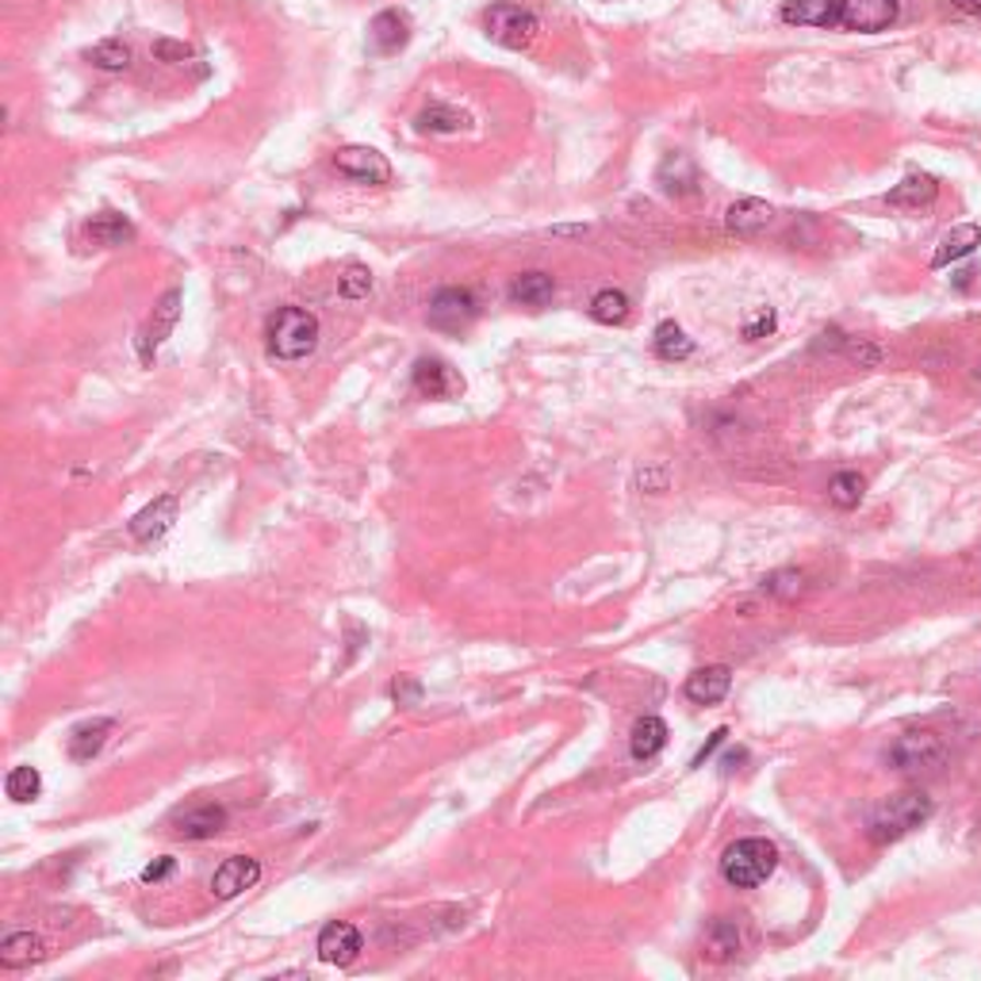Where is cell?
Instances as JSON below:
<instances>
[{"instance_id": "obj_1", "label": "cell", "mask_w": 981, "mask_h": 981, "mask_svg": "<svg viewBox=\"0 0 981 981\" xmlns=\"http://www.w3.org/2000/svg\"><path fill=\"white\" fill-rule=\"evenodd\" d=\"M932 816V798L924 790H898L890 798H882L870 809L867 836L875 844H893V839L909 836L913 828H921Z\"/></svg>"}, {"instance_id": "obj_2", "label": "cell", "mask_w": 981, "mask_h": 981, "mask_svg": "<svg viewBox=\"0 0 981 981\" xmlns=\"http://www.w3.org/2000/svg\"><path fill=\"white\" fill-rule=\"evenodd\" d=\"M318 318L303 307H280L269 318V353L277 361H303L318 349Z\"/></svg>"}, {"instance_id": "obj_3", "label": "cell", "mask_w": 981, "mask_h": 981, "mask_svg": "<svg viewBox=\"0 0 981 981\" xmlns=\"http://www.w3.org/2000/svg\"><path fill=\"white\" fill-rule=\"evenodd\" d=\"M775 867H778V847L763 836L736 839V844L721 855V875H725V882L736 886V890H755V886H763L770 875H775Z\"/></svg>"}, {"instance_id": "obj_4", "label": "cell", "mask_w": 981, "mask_h": 981, "mask_svg": "<svg viewBox=\"0 0 981 981\" xmlns=\"http://www.w3.org/2000/svg\"><path fill=\"white\" fill-rule=\"evenodd\" d=\"M886 763H890L893 770H901V775H913V778L936 775V770L947 763V744L936 733H928V729H921V733H905L890 744Z\"/></svg>"}, {"instance_id": "obj_5", "label": "cell", "mask_w": 981, "mask_h": 981, "mask_svg": "<svg viewBox=\"0 0 981 981\" xmlns=\"http://www.w3.org/2000/svg\"><path fill=\"white\" fill-rule=\"evenodd\" d=\"M537 31H541V23H537V15L529 12V8L510 4V0H503V4H490L487 8V35H490V43L506 46V50H526V46L537 38Z\"/></svg>"}, {"instance_id": "obj_6", "label": "cell", "mask_w": 981, "mask_h": 981, "mask_svg": "<svg viewBox=\"0 0 981 981\" xmlns=\"http://www.w3.org/2000/svg\"><path fill=\"white\" fill-rule=\"evenodd\" d=\"M480 315V303L469 287H438L430 300V326L438 330H464Z\"/></svg>"}, {"instance_id": "obj_7", "label": "cell", "mask_w": 981, "mask_h": 981, "mask_svg": "<svg viewBox=\"0 0 981 981\" xmlns=\"http://www.w3.org/2000/svg\"><path fill=\"white\" fill-rule=\"evenodd\" d=\"M181 303H184V292L181 287H169L166 295H161L158 303H154V315L150 323H146L143 338H138V357H143V364H154V353L161 349V341L173 334L177 318H181Z\"/></svg>"}, {"instance_id": "obj_8", "label": "cell", "mask_w": 981, "mask_h": 981, "mask_svg": "<svg viewBox=\"0 0 981 981\" xmlns=\"http://www.w3.org/2000/svg\"><path fill=\"white\" fill-rule=\"evenodd\" d=\"M334 166H338L341 177H349V181H357V184L392 181V166H387L384 154L372 150V146H341V150L334 154Z\"/></svg>"}, {"instance_id": "obj_9", "label": "cell", "mask_w": 981, "mask_h": 981, "mask_svg": "<svg viewBox=\"0 0 981 981\" xmlns=\"http://www.w3.org/2000/svg\"><path fill=\"white\" fill-rule=\"evenodd\" d=\"M898 20V0H839V27L847 31H886Z\"/></svg>"}, {"instance_id": "obj_10", "label": "cell", "mask_w": 981, "mask_h": 981, "mask_svg": "<svg viewBox=\"0 0 981 981\" xmlns=\"http://www.w3.org/2000/svg\"><path fill=\"white\" fill-rule=\"evenodd\" d=\"M410 384H415V392L422 399H449V395L464 392V380L446 361H438V357H418L415 372H410Z\"/></svg>"}, {"instance_id": "obj_11", "label": "cell", "mask_w": 981, "mask_h": 981, "mask_svg": "<svg viewBox=\"0 0 981 981\" xmlns=\"http://www.w3.org/2000/svg\"><path fill=\"white\" fill-rule=\"evenodd\" d=\"M177 510H181V503H177V495H161L154 498L150 506H143V510L131 518V537H135L138 544H154L161 541V537L173 529L177 521Z\"/></svg>"}, {"instance_id": "obj_12", "label": "cell", "mask_w": 981, "mask_h": 981, "mask_svg": "<svg viewBox=\"0 0 981 981\" xmlns=\"http://www.w3.org/2000/svg\"><path fill=\"white\" fill-rule=\"evenodd\" d=\"M656 184L667 192V196H695L698 189H702V173H698L695 158L690 154H667L664 161H659L656 169Z\"/></svg>"}, {"instance_id": "obj_13", "label": "cell", "mask_w": 981, "mask_h": 981, "mask_svg": "<svg viewBox=\"0 0 981 981\" xmlns=\"http://www.w3.org/2000/svg\"><path fill=\"white\" fill-rule=\"evenodd\" d=\"M223 828H227V809L215 805V801L192 805L173 816V832L181 839H212V836H219Z\"/></svg>"}, {"instance_id": "obj_14", "label": "cell", "mask_w": 981, "mask_h": 981, "mask_svg": "<svg viewBox=\"0 0 981 981\" xmlns=\"http://www.w3.org/2000/svg\"><path fill=\"white\" fill-rule=\"evenodd\" d=\"M357 955H361V932L346 921L326 924L323 936H318V959L330 962V967H349V962H357Z\"/></svg>"}, {"instance_id": "obj_15", "label": "cell", "mask_w": 981, "mask_h": 981, "mask_svg": "<svg viewBox=\"0 0 981 981\" xmlns=\"http://www.w3.org/2000/svg\"><path fill=\"white\" fill-rule=\"evenodd\" d=\"M257 878H261V862L249 859V855H230V859L215 870L212 893L219 901H230V898H238L243 890H249V886H257Z\"/></svg>"}, {"instance_id": "obj_16", "label": "cell", "mask_w": 981, "mask_h": 981, "mask_svg": "<svg viewBox=\"0 0 981 981\" xmlns=\"http://www.w3.org/2000/svg\"><path fill=\"white\" fill-rule=\"evenodd\" d=\"M410 43V20L395 8H384V12L372 15L369 23V46L372 54H395Z\"/></svg>"}, {"instance_id": "obj_17", "label": "cell", "mask_w": 981, "mask_h": 981, "mask_svg": "<svg viewBox=\"0 0 981 981\" xmlns=\"http://www.w3.org/2000/svg\"><path fill=\"white\" fill-rule=\"evenodd\" d=\"M687 698L695 706H718L729 698V690H733V672H729L725 664H710V667H698L695 675L687 679Z\"/></svg>"}, {"instance_id": "obj_18", "label": "cell", "mask_w": 981, "mask_h": 981, "mask_svg": "<svg viewBox=\"0 0 981 981\" xmlns=\"http://www.w3.org/2000/svg\"><path fill=\"white\" fill-rule=\"evenodd\" d=\"M112 729H115L112 718H89V721H81V725H74V729H69V740H66L69 759L92 763L100 752H104V744H108V736H112Z\"/></svg>"}, {"instance_id": "obj_19", "label": "cell", "mask_w": 981, "mask_h": 981, "mask_svg": "<svg viewBox=\"0 0 981 981\" xmlns=\"http://www.w3.org/2000/svg\"><path fill=\"white\" fill-rule=\"evenodd\" d=\"M770 219H775V207H770L767 200H755V196L736 200V204L725 212V227L740 238L763 235V230L770 227Z\"/></svg>"}, {"instance_id": "obj_20", "label": "cell", "mask_w": 981, "mask_h": 981, "mask_svg": "<svg viewBox=\"0 0 981 981\" xmlns=\"http://www.w3.org/2000/svg\"><path fill=\"white\" fill-rule=\"evenodd\" d=\"M782 20L798 27H839V0H786Z\"/></svg>"}, {"instance_id": "obj_21", "label": "cell", "mask_w": 981, "mask_h": 981, "mask_svg": "<svg viewBox=\"0 0 981 981\" xmlns=\"http://www.w3.org/2000/svg\"><path fill=\"white\" fill-rule=\"evenodd\" d=\"M84 238H89V246L115 249V246H127L131 238H135V227H131L120 212H100L84 223Z\"/></svg>"}, {"instance_id": "obj_22", "label": "cell", "mask_w": 981, "mask_h": 981, "mask_svg": "<svg viewBox=\"0 0 981 981\" xmlns=\"http://www.w3.org/2000/svg\"><path fill=\"white\" fill-rule=\"evenodd\" d=\"M46 959V944L35 936V932H12V936H4V944H0V967L8 970H23L31 967V962H43Z\"/></svg>"}, {"instance_id": "obj_23", "label": "cell", "mask_w": 981, "mask_h": 981, "mask_svg": "<svg viewBox=\"0 0 981 981\" xmlns=\"http://www.w3.org/2000/svg\"><path fill=\"white\" fill-rule=\"evenodd\" d=\"M936 196H939V184H936V177H928V173H913L890 189V204L909 207V212H921V207L936 204Z\"/></svg>"}, {"instance_id": "obj_24", "label": "cell", "mask_w": 981, "mask_h": 981, "mask_svg": "<svg viewBox=\"0 0 981 981\" xmlns=\"http://www.w3.org/2000/svg\"><path fill=\"white\" fill-rule=\"evenodd\" d=\"M978 246H981V227H978V223H962V227H955L951 235L939 243L936 253H932V269H947L951 261H962V257H970Z\"/></svg>"}, {"instance_id": "obj_25", "label": "cell", "mask_w": 981, "mask_h": 981, "mask_svg": "<svg viewBox=\"0 0 981 981\" xmlns=\"http://www.w3.org/2000/svg\"><path fill=\"white\" fill-rule=\"evenodd\" d=\"M667 744V725L664 718H656V713H649V718H641L633 725V736H629V752H633V759H652V755H659Z\"/></svg>"}, {"instance_id": "obj_26", "label": "cell", "mask_w": 981, "mask_h": 981, "mask_svg": "<svg viewBox=\"0 0 981 981\" xmlns=\"http://www.w3.org/2000/svg\"><path fill=\"white\" fill-rule=\"evenodd\" d=\"M702 947H706V955H710L713 962L733 959V955L740 951V924L725 921V916L710 921V928H706V936H702Z\"/></svg>"}, {"instance_id": "obj_27", "label": "cell", "mask_w": 981, "mask_h": 981, "mask_svg": "<svg viewBox=\"0 0 981 981\" xmlns=\"http://www.w3.org/2000/svg\"><path fill=\"white\" fill-rule=\"evenodd\" d=\"M552 292H556V284H552L549 272H521L510 284V300L521 303V307H544L552 300Z\"/></svg>"}, {"instance_id": "obj_28", "label": "cell", "mask_w": 981, "mask_h": 981, "mask_svg": "<svg viewBox=\"0 0 981 981\" xmlns=\"http://www.w3.org/2000/svg\"><path fill=\"white\" fill-rule=\"evenodd\" d=\"M464 127H472V115L449 104H430L418 115V131H430V135H456Z\"/></svg>"}, {"instance_id": "obj_29", "label": "cell", "mask_w": 981, "mask_h": 981, "mask_svg": "<svg viewBox=\"0 0 981 981\" xmlns=\"http://www.w3.org/2000/svg\"><path fill=\"white\" fill-rule=\"evenodd\" d=\"M587 315L595 318V323H602V326L625 323V318H629V295L618 292V287H602V292L590 300Z\"/></svg>"}, {"instance_id": "obj_30", "label": "cell", "mask_w": 981, "mask_h": 981, "mask_svg": "<svg viewBox=\"0 0 981 981\" xmlns=\"http://www.w3.org/2000/svg\"><path fill=\"white\" fill-rule=\"evenodd\" d=\"M652 341H656V353L664 357V361H687V357L695 353V338H687V330H683L679 323H659Z\"/></svg>"}, {"instance_id": "obj_31", "label": "cell", "mask_w": 981, "mask_h": 981, "mask_svg": "<svg viewBox=\"0 0 981 981\" xmlns=\"http://www.w3.org/2000/svg\"><path fill=\"white\" fill-rule=\"evenodd\" d=\"M4 793L15 801V805H27V801H35L38 793H43V775H38L35 767H27V763H23V767H12L4 778Z\"/></svg>"}, {"instance_id": "obj_32", "label": "cell", "mask_w": 981, "mask_h": 981, "mask_svg": "<svg viewBox=\"0 0 981 981\" xmlns=\"http://www.w3.org/2000/svg\"><path fill=\"white\" fill-rule=\"evenodd\" d=\"M763 590L770 598H778V602H793V598L805 595V572H798V567H778V572H770L763 579Z\"/></svg>"}, {"instance_id": "obj_33", "label": "cell", "mask_w": 981, "mask_h": 981, "mask_svg": "<svg viewBox=\"0 0 981 981\" xmlns=\"http://www.w3.org/2000/svg\"><path fill=\"white\" fill-rule=\"evenodd\" d=\"M89 61L104 74H123V69H131V46L123 38H104L89 50Z\"/></svg>"}, {"instance_id": "obj_34", "label": "cell", "mask_w": 981, "mask_h": 981, "mask_svg": "<svg viewBox=\"0 0 981 981\" xmlns=\"http://www.w3.org/2000/svg\"><path fill=\"white\" fill-rule=\"evenodd\" d=\"M862 490H867V480H862L859 472H839V476H832V484H828V498H832V506H839V510H855V506L862 503Z\"/></svg>"}, {"instance_id": "obj_35", "label": "cell", "mask_w": 981, "mask_h": 981, "mask_svg": "<svg viewBox=\"0 0 981 981\" xmlns=\"http://www.w3.org/2000/svg\"><path fill=\"white\" fill-rule=\"evenodd\" d=\"M338 292H341V300H349V303L369 300L372 295V272L364 269V264H349L346 277L338 280Z\"/></svg>"}, {"instance_id": "obj_36", "label": "cell", "mask_w": 981, "mask_h": 981, "mask_svg": "<svg viewBox=\"0 0 981 981\" xmlns=\"http://www.w3.org/2000/svg\"><path fill=\"white\" fill-rule=\"evenodd\" d=\"M775 326H778V315H775V311H770V307H759V311H755V315L744 323V338H747V341H759V338H767V334H775Z\"/></svg>"}, {"instance_id": "obj_37", "label": "cell", "mask_w": 981, "mask_h": 981, "mask_svg": "<svg viewBox=\"0 0 981 981\" xmlns=\"http://www.w3.org/2000/svg\"><path fill=\"white\" fill-rule=\"evenodd\" d=\"M154 58L158 61H189L192 58V46L189 43H177V38H158V43H154Z\"/></svg>"}, {"instance_id": "obj_38", "label": "cell", "mask_w": 981, "mask_h": 981, "mask_svg": "<svg viewBox=\"0 0 981 981\" xmlns=\"http://www.w3.org/2000/svg\"><path fill=\"white\" fill-rule=\"evenodd\" d=\"M392 695H395V702L399 706H418L422 702V687H418L415 679H395Z\"/></svg>"}, {"instance_id": "obj_39", "label": "cell", "mask_w": 981, "mask_h": 981, "mask_svg": "<svg viewBox=\"0 0 981 981\" xmlns=\"http://www.w3.org/2000/svg\"><path fill=\"white\" fill-rule=\"evenodd\" d=\"M173 870H177V862L169 859V855H161L158 862H150V867L143 870V882H166V878L173 875Z\"/></svg>"}, {"instance_id": "obj_40", "label": "cell", "mask_w": 981, "mask_h": 981, "mask_svg": "<svg viewBox=\"0 0 981 981\" xmlns=\"http://www.w3.org/2000/svg\"><path fill=\"white\" fill-rule=\"evenodd\" d=\"M725 740H729V729H718V733L706 740V747L695 755V763H690V767H706V759H713V752H718V747L725 744Z\"/></svg>"}, {"instance_id": "obj_41", "label": "cell", "mask_w": 981, "mask_h": 981, "mask_svg": "<svg viewBox=\"0 0 981 981\" xmlns=\"http://www.w3.org/2000/svg\"><path fill=\"white\" fill-rule=\"evenodd\" d=\"M641 487H644V490H652V495L667 490V469H649V472H641Z\"/></svg>"}, {"instance_id": "obj_42", "label": "cell", "mask_w": 981, "mask_h": 981, "mask_svg": "<svg viewBox=\"0 0 981 981\" xmlns=\"http://www.w3.org/2000/svg\"><path fill=\"white\" fill-rule=\"evenodd\" d=\"M824 346H828V349H839V346H844V330H836V326H832V330H824V334H821V341H816V349H824Z\"/></svg>"}, {"instance_id": "obj_43", "label": "cell", "mask_w": 981, "mask_h": 981, "mask_svg": "<svg viewBox=\"0 0 981 981\" xmlns=\"http://www.w3.org/2000/svg\"><path fill=\"white\" fill-rule=\"evenodd\" d=\"M852 353H855V361H862V364H878L875 346H852Z\"/></svg>"}, {"instance_id": "obj_44", "label": "cell", "mask_w": 981, "mask_h": 981, "mask_svg": "<svg viewBox=\"0 0 981 981\" xmlns=\"http://www.w3.org/2000/svg\"><path fill=\"white\" fill-rule=\"evenodd\" d=\"M955 4H959L962 12H970V15H981V0H955Z\"/></svg>"}]
</instances>
